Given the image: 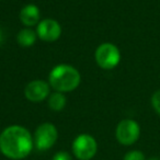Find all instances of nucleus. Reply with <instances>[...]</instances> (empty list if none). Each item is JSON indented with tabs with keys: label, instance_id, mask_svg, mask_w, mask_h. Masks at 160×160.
Masks as SVG:
<instances>
[{
	"label": "nucleus",
	"instance_id": "obj_3",
	"mask_svg": "<svg viewBox=\"0 0 160 160\" xmlns=\"http://www.w3.org/2000/svg\"><path fill=\"white\" fill-rule=\"evenodd\" d=\"M71 151L76 159L91 160L98 152V142L90 134H79L71 144Z\"/></svg>",
	"mask_w": 160,
	"mask_h": 160
},
{
	"label": "nucleus",
	"instance_id": "obj_14",
	"mask_svg": "<svg viewBox=\"0 0 160 160\" xmlns=\"http://www.w3.org/2000/svg\"><path fill=\"white\" fill-rule=\"evenodd\" d=\"M52 160H72L71 155L66 150L57 151L55 155L52 157Z\"/></svg>",
	"mask_w": 160,
	"mask_h": 160
},
{
	"label": "nucleus",
	"instance_id": "obj_9",
	"mask_svg": "<svg viewBox=\"0 0 160 160\" xmlns=\"http://www.w3.org/2000/svg\"><path fill=\"white\" fill-rule=\"evenodd\" d=\"M41 12L38 6L35 5H27L21 9L20 11V20L23 25L27 28H32L40 23Z\"/></svg>",
	"mask_w": 160,
	"mask_h": 160
},
{
	"label": "nucleus",
	"instance_id": "obj_4",
	"mask_svg": "<svg viewBox=\"0 0 160 160\" xmlns=\"http://www.w3.org/2000/svg\"><path fill=\"white\" fill-rule=\"evenodd\" d=\"M34 148L38 151H46L56 144L58 139V131L52 123L45 122L38 126L33 135Z\"/></svg>",
	"mask_w": 160,
	"mask_h": 160
},
{
	"label": "nucleus",
	"instance_id": "obj_11",
	"mask_svg": "<svg viewBox=\"0 0 160 160\" xmlns=\"http://www.w3.org/2000/svg\"><path fill=\"white\" fill-rule=\"evenodd\" d=\"M67 103V99L65 97L64 93L62 92H54L51 93L48 97V108L51 110L55 112H59L62 110H64V108L66 107Z\"/></svg>",
	"mask_w": 160,
	"mask_h": 160
},
{
	"label": "nucleus",
	"instance_id": "obj_16",
	"mask_svg": "<svg viewBox=\"0 0 160 160\" xmlns=\"http://www.w3.org/2000/svg\"><path fill=\"white\" fill-rule=\"evenodd\" d=\"M148 160H160V158H158V157H150Z\"/></svg>",
	"mask_w": 160,
	"mask_h": 160
},
{
	"label": "nucleus",
	"instance_id": "obj_10",
	"mask_svg": "<svg viewBox=\"0 0 160 160\" xmlns=\"http://www.w3.org/2000/svg\"><path fill=\"white\" fill-rule=\"evenodd\" d=\"M36 38H38L36 31H33L31 28H25L21 30L17 35V42L22 47H30L35 43Z\"/></svg>",
	"mask_w": 160,
	"mask_h": 160
},
{
	"label": "nucleus",
	"instance_id": "obj_1",
	"mask_svg": "<svg viewBox=\"0 0 160 160\" xmlns=\"http://www.w3.org/2000/svg\"><path fill=\"white\" fill-rule=\"evenodd\" d=\"M33 149V135L24 126L10 125L0 133V152L8 159H25Z\"/></svg>",
	"mask_w": 160,
	"mask_h": 160
},
{
	"label": "nucleus",
	"instance_id": "obj_12",
	"mask_svg": "<svg viewBox=\"0 0 160 160\" xmlns=\"http://www.w3.org/2000/svg\"><path fill=\"white\" fill-rule=\"evenodd\" d=\"M123 160H146L144 152L137 149H134V150H129L123 157Z\"/></svg>",
	"mask_w": 160,
	"mask_h": 160
},
{
	"label": "nucleus",
	"instance_id": "obj_13",
	"mask_svg": "<svg viewBox=\"0 0 160 160\" xmlns=\"http://www.w3.org/2000/svg\"><path fill=\"white\" fill-rule=\"evenodd\" d=\"M150 102L152 109L160 116V90H157L156 92H153L152 96H151Z\"/></svg>",
	"mask_w": 160,
	"mask_h": 160
},
{
	"label": "nucleus",
	"instance_id": "obj_2",
	"mask_svg": "<svg viewBox=\"0 0 160 160\" xmlns=\"http://www.w3.org/2000/svg\"><path fill=\"white\" fill-rule=\"evenodd\" d=\"M81 76L78 69L71 65L60 64L55 66L48 75V83L58 92H71L80 85Z\"/></svg>",
	"mask_w": 160,
	"mask_h": 160
},
{
	"label": "nucleus",
	"instance_id": "obj_15",
	"mask_svg": "<svg viewBox=\"0 0 160 160\" xmlns=\"http://www.w3.org/2000/svg\"><path fill=\"white\" fill-rule=\"evenodd\" d=\"M3 42V32L1 31V29H0V44Z\"/></svg>",
	"mask_w": 160,
	"mask_h": 160
},
{
	"label": "nucleus",
	"instance_id": "obj_8",
	"mask_svg": "<svg viewBox=\"0 0 160 160\" xmlns=\"http://www.w3.org/2000/svg\"><path fill=\"white\" fill-rule=\"evenodd\" d=\"M51 94V86L44 80L36 79L27 85L24 96L31 102H41Z\"/></svg>",
	"mask_w": 160,
	"mask_h": 160
},
{
	"label": "nucleus",
	"instance_id": "obj_7",
	"mask_svg": "<svg viewBox=\"0 0 160 160\" xmlns=\"http://www.w3.org/2000/svg\"><path fill=\"white\" fill-rule=\"evenodd\" d=\"M36 34L44 42H55L62 35V27L54 19H44L36 25Z\"/></svg>",
	"mask_w": 160,
	"mask_h": 160
},
{
	"label": "nucleus",
	"instance_id": "obj_17",
	"mask_svg": "<svg viewBox=\"0 0 160 160\" xmlns=\"http://www.w3.org/2000/svg\"><path fill=\"white\" fill-rule=\"evenodd\" d=\"M0 153H1V152H0Z\"/></svg>",
	"mask_w": 160,
	"mask_h": 160
},
{
	"label": "nucleus",
	"instance_id": "obj_5",
	"mask_svg": "<svg viewBox=\"0 0 160 160\" xmlns=\"http://www.w3.org/2000/svg\"><path fill=\"white\" fill-rule=\"evenodd\" d=\"M94 58L100 68L111 70L121 62V52L116 45L112 43H102L97 48Z\"/></svg>",
	"mask_w": 160,
	"mask_h": 160
},
{
	"label": "nucleus",
	"instance_id": "obj_6",
	"mask_svg": "<svg viewBox=\"0 0 160 160\" xmlns=\"http://www.w3.org/2000/svg\"><path fill=\"white\" fill-rule=\"evenodd\" d=\"M140 136V126L135 120L124 118L118 122L115 128L116 140L123 146L134 145Z\"/></svg>",
	"mask_w": 160,
	"mask_h": 160
}]
</instances>
